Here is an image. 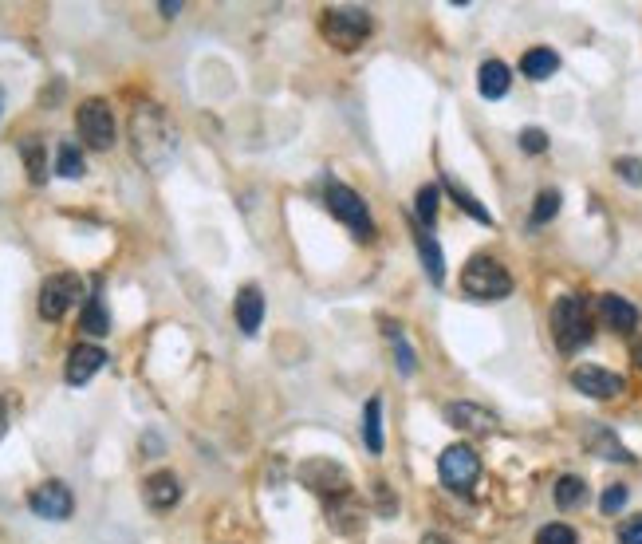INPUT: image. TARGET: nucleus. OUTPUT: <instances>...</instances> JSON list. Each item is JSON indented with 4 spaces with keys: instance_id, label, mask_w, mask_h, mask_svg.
Instances as JSON below:
<instances>
[{
    "instance_id": "nucleus-1",
    "label": "nucleus",
    "mask_w": 642,
    "mask_h": 544,
    "mask_svg": "<svg viewBox=\"0 0 642 544\" xmlns=\"http://www.w3.org/2000/svg\"><path fill=\"white\" fill-rule=\"evenodd\" d=\"M130 150H134V158H138L146 170H154V174H162V170L174 162V154H178V131H174V123L166 119V111H162L158 103H138V107L130 111Z\"/></svg>"
},
{
    "instance_id": "nucleus-2",
    "label": "nucleus",
    "mask_w": 642,
    "mask_h": 544,
    "mask_svg": "<svg viewBox=\"0 0 642 544\" xmlns=\"http://www.w3.org/2000/svg\"><path fill=\"white\" fill-rule=\"evenodd\" d=\"M552 340L564 355L579 351L583 343L591 340V316H587V300L568 292L552 304Z\"/></svg>"
},
{
    "instance_id": "nucleus-3",
    "label": "nucleus",
    "mask_w": 642,
    "mask_h": 544,
    "mask_svg": "<svg viewBox=\"0 0 642 544\" xmlns=\"http://www.w3.org/2000/svg\"><path fill=\"white\" fill-rule=\"evenodd\" d=\"M461 292L469 300H505L513 292V276L501 261L493 257H473L465 269H461Z\"/></svg>"
},
{
    "instance_id": "nucleus-4",
    "label": "nucleus",
    "mask_w": 642,
    "mask_h": 544,
    "mask_svg": "<svg viewBox=\"0 0 642 544\" xmlns=\"http://www.w3.org/2000/svg\"><path fill=\"white\" fill-rule=\"evenodd\" d=\"M323 202H327V209H331L359 241H371V237H375V221H371V213H367V202H363L347 182L327 178V182H323Z\"/></svg>"
},
{
    "instance_id": "nucleus-5",
    "label": "nucleus",
    "mask_w": 642,
    "mask_h": 544,
    "mask_svg": "<svg viewBox=\"0 0 642 544\" xmlns=\"http://www.w3.org/2000/svg\"><path fill=\"white\" fill-rule=\"evenodd\" d=\"M320 32L327 44L339 52H355L371 36V12L367 8H327L320 20Z\"/></svg>"
},
{
    "instance_id": "nucleus-6",
    "label": "nucleus",
    "mask_w": 642,
    "mask_h": 544,
    "mask_svg": "<svg viewBox=\"0 0 642 544\" xmlns=\"http://www.w3.org/2000/svg\"><path fill=\"white\" fill-rule=\"evenodd\" d=\"M75 127H79V138H83L91 150H111V146H115V115H111L107 99H87V103H79Z\"/></svg>"
},
{
    "instance_id": "nucleus-7",
    "label": "nucleus",
    "mask_w": 642,
    "mask_h": 544,
    "mask_svg": "<svg viewBox=\"0 0 642 544\" xmlns=\"http://www.w3.org/2000/svg\"><path fill=\"white\" fill-rule=\"evenodd\" d=\"M79 300H83V276H75V272H56L40 284V316L52 324L64 320L67 308Z\"/></svg>"
},
{
    "instance_id": "nucleus-8",
    "label": "nucleus",
    "mask_w": 642,
    "mask_h": 544,
    "mask_svg": "<svg viewBox=\"0 0 642 544\" xmlns=\"http://www.w3.org/2000/svg\"><path fill=\"white\" fill-rule=\"evenodd\" d=\"M438 474H442V481L450 485L453 493H469L473 481L481 477V458H477V450L465 446V442L446 446L442 458H438Z\"/></svg>"
},
{
    "instance_id": "nucleus-9",
    "label": "nucleus",
    "mask_w": 642,
    "mask_h": 544,
    "mask_svg": "<svg viewBox=\"0 0 642 544\" xmlns=\"http://www.w3.org/2000/svg\"><path fill=\"white\" fill-rule=\"evenodd\" d=\"M300 481H304L312 493H320L323 501L351 497V477H347V470H343L339 462H331V458H312V462H304V466H300Z\"/></svg>"
},
{
    "instance_id": "nucleus-10",
    "label": "nucleus",
    "mask_w": 642,
    "mask_h": 544,
    "mask_svg": "<svg viewBox=\"0 0 642 544\" xmlns=\"http://www.w3.org/2000/svg\"><path fill=\"white\" fill-rule=\"evenodd\" d=\"M28 509L44 521H67L75 513V493L67 489L64 481H40L32 493H28Z\"/></svg>"
},
{
    "instance_id": "nucleus-11",
    "label": "nucleus",
    "mask_w": 642,
    "mask_h": 544,
    "mask_svg": "<svg viewBox=\"0 0 642 544\" xmlns=\"http://www.w3.org/2000/svg\"><path fill=\"white\" fill-rule=\"evenodd\" d=\"M572 387H576L579 395H587V399H615V395H623V375H615V371H607V367H576L572 371Z\"/></svg>"
},
{
    "instance_id": "nucleus-12",
    "label": "nucleus",
    "mask_w": 642,
    "mask_h": 544,
    "mask_svg": "<svg viewBox=\"0 0 642 544\" xmlns=\"http://www.w3.org/2000/svg\"><path fill=\"white\" fill-rule=\"evenodd\" d=\"M103 367H107V351H103V347H95V343H75V347L67 351L64 379L71 387H83V383H91Z\"/></svg>"
},
{
    "instance_id": "nucleus-13",
    "label": "nucleus",
    "mask_w": 642,
    "mask_h": 544,
    "mask_svg": "<svg viewBox=\"0 0 642 544\" xmlns=\"http://www.w3.org/2000/svg\"><path fill=\"white\" fill-rule=\"evenodd\" d=\"M446 422L465 430V434H493L501 426V418L489 407H477V403H450L446 407Z\"/></svg>"
},
{
    "instance_id": "nucleus-14",
    "label": "nucleus",
    "mask_w": 642,
    "mask_h": 544,
    "mask_svg": "<svg viewBox=\"0 0 642 544\" xmlns=\"http://www.w3.org/2000/svg\"><path fill=\"white\" fill-rule=\"evenodd\" d=\"M233 316H237V328H241L245 336H257L260 324H264V292H260L257 284H245V288L237 292Z\"/></svg>"
},
{
    "instance_id": "nucleus-15",
    "label": "nucleus",
    "mask_w": 642,
    "mask_h": 544,
    "mask_svg": "<svg viewBox=\"0 0 642 544\" xmlns=\"http://www.w3.org/2000/svg\"><path fill=\"white\" fill-rule=\"evenodd\" d=\"M599 320L607 328H615V332H635L639 328V308L631 300L615 296V292H603L599 296Z\"/></svg>"
},
{
    "instance_id": "nucleus-16",
    "label": "nucleus",
    "mask_w": 642,
    "mask_h": 544,
    "mask_svg": "<svg viewBox=\"0 0 642 544\" xmlns=\"http://www.w3.org/2000/svg\"><path fill=\"white\" fill-rule=\"evenodd\" d=\"M142 497H146L150 509H174V505L182 501V481L170 474V470H158V474L146 477Z\"/></svg>"
},
{
    "instance_id": "nucleus-17",
    "label": "nucleus",
    "mask_w": 642,
    "mask_h": 544,
    "mask_svg": "<svg viewBox=\"0 0 642 544\" xmlns=\"http://www.w3.org/2000/svg\"><path fill=\"white\" fill-rule=\"evenodd\" d=\"M509 87H513V71H509L505 60H485V64H481V71H477V91H481L485 99H505Z\"/></svg>"
},
{
    "instance_id": "nucleus-18",
    "label": "nucleus",
    "mask_w": 642,
    "mask_h": 544,
    "mask_svg": "<svg viewBox=\"0 0 642 544\" xmlns=\"http://www.w3.org/2000/svg\"><path fill=\"white\" fill-rule=\"evenodd\" d=\"M414 241H418V253H422V265L430 272V280L434 284H442L446 280V257H442V245L430 237V229H422L418 225V233H414Z\"/></svg>"
},
{
    "instance_id": "nucleus-19",
    "label": "nucleus",
    "mask_w": 642,
    "mask_h": 544,
    "mask_svg": "<svg viewBox=\"0 0 642 544\" xmlns=\"http://www.w3.org/2000/svg\"><path fill=\"white\" fill-rule=\"evenodd\" d=\"M520 71L528 75V79H552L556 71H560V56L552 52V48H532V52H524L520 56Z\"/></svg>"
},
{
    "instance_id": "nucleus-20",
    "label": "nucleus",
    "mask_w": 642,
    "mask_h": 544,
    "mask_svg": "<svg viewBox=\"0 0 642 544\" xmlns=\"http://www.w3.org/2000/svg\"><path fill=\"white\" fill-rule=\"evenodd\" d=\"M20 154H24V166H28V182H32V186H44V182H48L44 142H40V138H20Z\"/></svg>"
},
{
    "instance_id": "nucleus-21",
    "label": "nucleus",
    "mask_w": 642,
    "mask_h": 544,
    "mask_svg": "<svg viewBox=\"0 0 642 544\" xmlns=\"http://www.w3.org/2000/svg\"><path fill=\"white\" fill-rule=\"evenodd\" d=\"M79 328H83L87 336H107V332H111V312H107V304H103V296H91V300L83 304V316H79Z\"/></svg>"
},
{
    "instance_id": "nucleus-22",
    "label": "nucleus",
    "mask_w": 642,
    "mask_h": 544,
    "mask_svg": "<svg viewBox=\"0 0 642 544\" xmlns=\"http://www.w3.org/2000/svg\"><path fill=\"white\" fill-rule=\"evenodd\" d=\"M587 446L599 450V458H607V462H635V454H631L611 430H591V434H587Z\"/></svg>"
},
{
    "instance_id": "nucleus-23",
    "label": "nucleus",
    "mask_w": 642,
    "mask_h": 544,
    "mask_svg": "<svg viewBox=\"0 0 642 544\" xmlns=\"http://www.w3.org/2000/svg\"><path fill=\"white\" fill-rule=\"evenodd\" d=\"M363 442L371 454H383V399H371L363 410Z\"/></svg>"
},
{
    "instance_id": "nucleus-24",
    "label": "nucleus",
    "mask_w": 642,
    "mask_h": 544,
    "mask_svg": "<svg viewBox=\"0 0 642 544\" xmlns=\"http://www.w3.org/2000/svg\"><path fill=\"white\" fill-rule=\"evenodd\" d=\"M442 186L450 190V198H453V202H457V209H465V213H469L473 221H481V225H493V213H489L485 205L477 202V198H473V194H469V190H465L461 182H453V178H446Z\"/></svg>"
},
{
    "instance_id": "nucleus-25",
    "label": "nucleus",
    "mask_w": 642,
    "mask_h": 544,
    "mask_svg": "<svg viewBox=\"0 0 642 544\" xmlns=\"http://www.w3.org/2000/svg\"><path fill=\"white\" fill-rule=\"evenodd\" d=\"M386 336L394 343V363H398V371H402V375H414V371H418V359H414V347L406 343V332H402L398 324H386Z\"/></svg>"
},
{
    "instance_id": "nucleus-26",
    "label": "nucleus",
    "mask_w": 642,
    "mask_h": 544,
    "mask_svg": "<svg viewBox=\"0 0 642 544\" xmlns=\"http://www.w3.org/2000/svg\"><path fill=\"white\" fill-rule=\"evenodd\" d=\"M56 170H60V178H83V170H87V162H83V150H79L71 138H67V142H60Z\"/></svg>"
},
{
    "instance_id": "nucleus-27",
    "label": "nucleus",
    "mask_w": 642,
    "mask_h": 544,
    "mask_svg": "<svg viewBox=\"0 0 642 544\" xmlns=\"http://www.w3.org/2000/svg\"><path fill=\"white\" fill-rule=\"evenodd\" d=\"M438 202H442V190L438 186H422L418 198H414V213H418V225L430 229L438 221Z\"/></svg>"
},
{
    "instance_id": "nucleus-28",
    "label": "nucleus",
    "mask_w": 642,
    "mask_h": 544,
    "mask_svg": "<svg viewBox=\"0 0 642 544\" xmlns=\"http://www.w3.org/2000/svg\"><path fill=\"white\" fill-rule=\"evenodd\" d=\"M583 497H587V485H583V477L568 474L556 481V505L560 509H576V505H583Z\"/></svg>"
},
{
    "instance_id": "nucleus-29",
    "label": "nucleus",
    "mask_w": 642,
    "mask_h": 544,
    "mask_svg": "<svg viewBox=\"0 0 642 544\" xmlns=\"http://www.w3.org/2000/svg\"><path fill=\"white\" fill-rule=\"evenodd\" d=\"M556 213H560V190H540V194H536V205H532L528 225H532V229H536V225H548Z\"/></svg>"
},
{
    "instance_id": "nucleus-30",
    "label": "nucleus",
    "mask_w": 642,
    "mask_h": 544,
    "mask_svg": "<svg viewBox=\"0 0 642 544\" xmlns=\"http://www.w3.org/2000/svg\"><path fill=\"white\" fill-rule=\"evenodd\" d=\"M536 544H579V537H576V529L572 525H544L540 533H536Z\"/></svg>"
},
{
    "instance_id": "nucleus-31",
    "label": "nucleus",
    "mask_w": 642,
    "mask_h": 544,
    "mask_svg": "<svg viewBox=\"0 0 642 544\" xmlns=\"http://www.w3.org/2000/svg\"><path fill=\"white\" fill-rule=\"evenodd\" d=\"M520 150H524V154H544V150H548V135H544L540 127H524V131H520Z\"/></svg>"
},
{
    "instance_id": "nucleus-32",
    "label": "nucleus",
    "mask_w": 642,
    "mask_h": 544,
    "mask_svg": "<svg viewBox=\"0 0 642 544\" xmlns=\"http://www.w3.org/2000/svg\"><path fill=\"white\" fill-rule=\"evenodd\" d=\"M615 174L631 186H642V158H615Z\"/></svg>"
},
{
    "instance_id": "nucleus-33",
    "label": "nucleus",
    "mask_w": 642,
    "mask_h": 544,
    "mask_svg": "<svg viewBox=\"0 0 642 544\" xmlns=\"http://www.w3.org/2000/svg\"><path fill=\"white\" fill-rule=\"evenodd\" d=\"M627 497H631V489H627V485H611V489L603 493V501H599V505H603V513H619V509L627 505Z\"/></svg>"
},
{
    "instance_id": "nucleus-34",
    "label": "nucleus",
    "mask_w": 642,
    "mask_h": 544,
    "mask_svg": "<svg viewBox=\"0 0 642 544\" xmlns=\"http://www.w3.org/2000/svg\"><path fill=\"white\" fill-rule=\"evenodd\" d=\"M619 544H642V517H631L619 525Z\"/></svg>"
},
{
    "instance_id": "nucleus-35",
    "label": "nucleus",
    "mask_w": 642,
    "mask_h": 544,
    "mask_svg": "<svg viewBox=\"0 0 642 544\" xmlns=\"http://www.w3.org/2000/svg\"><path fill=\"white\" fill-rule=\"evenodd\" d=\"M158 8H162V16H178V12H182V4H178V0H162Z\"/></svg>"
},
{
    "instance_id": "nucleus-36",
    "label": "nucleus",
    "mask_w": 642,
    "mask_h": 544,
    "mask_svg": "<svg viewBox=\"0 0 642 544\" xmlns=\"http://www.w3.org/2000/svg\"><path fill=\"white\" fill-rule=\"evenodd\" d=\"M422 544H453V541L446 537V533H426V537H422Z\"/></svg>"
},
{
    "instance_id": "nucleus-37",
    "label": "nucleus",
    "mask_w": 642,
    "mask_h": 544,
    "mask_svg": "<svg viewBox=\"0 0 642 544\" xmlns=\"http://www.w3.org/2000/svg\"><path fill=\"white\" fill-rule=\"evenodd\" d=\"M4 434H8V403L0 399V438H4Z\"/></svg>"
},
{
    "instance_id": "nucleus-38",
    "label": "nucleus",
    "mask_w": 642,
    "mask_h": 544,
    "mask_svg": "<svg viewBox=\"0 0 642 544\" xmlns=\"http://www.w3.org/2000/svg\"><path fill=\"white\" fill-rule=\"evenodd\" d=\"M635 355H639V367H642V343H639V347H635Z\"/></svg>"
},
{
    "instance_id": "nucleus-39",
    "label": "nucleus",
    "mask_w": 642,
    "mask_h": 544,
    "mask_svg": "<svg viewBox=\"0 0 642 544\" xmlns=\"http://www.w3.org/2000/svg\"><path fill=\"white\" fill-rule=\"evenodd\" d=\"M0 111H4V87H0Z\"/></svg>"
}]
</instances>
